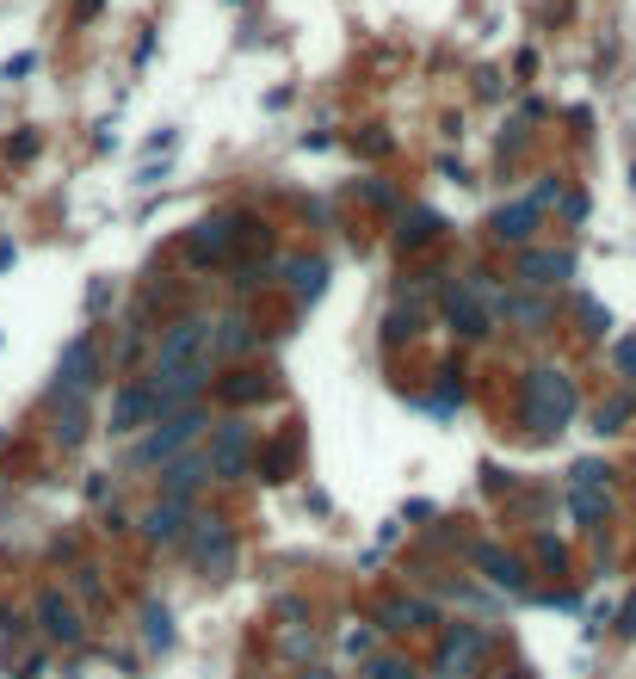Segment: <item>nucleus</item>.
Returning <instances> with one entry per match:
<instances>
[{
	"label": "nucleus",
	"instance_id": "obj_1",
	"mask_svg": "<svg viewBox=\"0 0 636 679\" xmlns=\"http://www.w3.org/2000/svg\"><path fill=\"white\" fill-rule=\"evenodd\" d=\"M581 396L575 383H569V371H557V365H538L532 378H525V427L532 433H562L569 420H575Z\"/></svg>",
	"mask_w": 636,
	"mask_h": 679
},
{
	"label": "nucleus",
	"instance_id": "obj_2",
	"mask_svg": "<svg viewBox=\"0 0 636 679\" xmlns=\"http://www.w3.org/2000/svg\"><path fill=\"white\" fill-rule=\"evenodd\" d=\"M211 321L204 316H186L174 321L167 334H161V346H154V371H192V365H204V346H211Z\"/></svg>",
	"mask_w": 636,
	"mask_h": 679
},
{
	"label": "nucleus",
	"instance_id": "obj_3",
	"mask_svg": "<svg viewBox=\"0 0 636 679\" xmlns=\"http://www.w3.org/2000/svg\"><path fill=\"white\" fill-rule=\"evenodd\" d=\"M198 427H204V415H174L167 427H154V433L136 445V464H142V470H149V464H174V457L198 439Z\"/></svg>",
	"mask_w": 636,
	"mask_h": 679
},
{
	"label": "nucleus",
	"instance_id": "obj_4",
	"mask_svg": "<svg viewBox=\"0 0 636 679\" xmlns=\"http://www.w3.org/2000/svg\"><path fill=\"white\" fill-rule=\"evenodd\" d=\"M204 365H192V371H154V415H192V408H186V402L198 396V390H204Z\"/></svg>",
	"mask_w": 636,
	"mask_h": 679
},
{
	"label": "nucleus",
	"instance_id": "obj_5",
	"mask_svg": "<svg viewBox=\"0 0 636 679\" xmlns=\"http://www.w3.org/2000/svg\"><path fill=\"white\" fill-rule=\"evenodd\" d=\"M93 378H99L93 340H87V334L68 340V353H62V390H57V396H87V390H93Z\"/></svg>",
	"mask_w": 636,
	"mask_h": 679
},
{
	"label": "nucleus",
	"instance_id": "obj_6",
	"mask_svg": "<svg viewBox=\"0 0 636 679\" xmlns=\"http://www.w3.org/2000/svg\"><path fill=\"white\" fill-rule=\"evenodd\" d=\"M38 624H43V637L62 642V649L80 642V612H75V600H62V593H43L38 600Z\"/></svg>",
	"mask_w": 636,
	"mask_h": 679
},
{
	"label": "nucleus",
	"instance_id": "obj_7",
	"mask_svg": "<svg viewBox=\"0 0 636 679\" xmlns=\"http://www.w3.org/2000/svg\"><path fill=\"white\" fill-rule=\"evenodd\" d=\"M241 464H248V427L223 420L211 439V476H241Z\"/></svg>",
	"mask_w": 636,
	"mask_h": 679
},
{
	"label": "nucleus",
	"instance_id": "obj_8",
	"mask_svg": "<svg viewBox=\"0 0 636 679\" xmlns=\"http://www.w3.org/2000/svg\"><path fill=\"white\" fill-rule=\"evenodd\" d=\"M229 242H235V223H229V217H211V223H198L192 235H186V260L211 266V260H223V254H229Z\"/></svg>",
	"mask_w": 636,
	"mask_h": 679
},
{
	"label": "nucleus",
	"instance_id": "obj_9",
	"mask_svg": "<svg viewBox=\"0 0 636 679\" xmlns=\"http://www.w3.org/2000/svg\"><path fill=\"white\" fill-rule=\"evenodd\" d=\"M154 415V383H124L112 402V433H136Z\"/></svg>",
	"mask_w": 636,
	"mask_h": 679
},
{
	"label": "nucleus",
	"instance_id": "obj_10",
	"mask_svg": "<svg viewBox=\"0 0 636 679\" xmlns=\"http://www.w3.org/2000/svg\"><path fill=\"white\" fill-rule=\"evenodd\" d=\"M476 655H483V630H476V624H451V637H445V649H439V679L463 674Z\"/></svg>",
	"mask_w": 636,
	"mask_h": 679
},
{
	"label": "nucleus",
	"instance_id": "obj_11",
	"mask_svg": "<svg viewBox=\"0 0 636 679\" xmlns=\"http://www.w3.org/2000/svg\"><path fill=\"white\" fill-rule=\"evenodd\" d=\"M142 538H149V544H179V538H186V501H154V507L142 513Z\"/></svg>",
	"mask_w": 636,
	"mask_h": 679
},
{
	"label": "nucleus",
	"instance_id": "obj_12",
	"mask_svg": "<svg viewBox=\"0 0 636 679\" xmlns=\"http://www.w3.org/2000/svg\"><path fill=\"white\" fill-rule=\"evenodd\" d=\"M192 556H198V563H204V568H223V563H229V556H235V531L229 526H223V519H198V538H192Z\"/></svg>",
	"mask_w": 636,
	"mask_h": 679
},
{
	"label": "nucleus",
	"instance_id": "obj_13",
	"mask_svg": "<svg viewBox=\"0 0 636 679\" xmlns=\"http://www.w3.org/2000/svg\"><path fill=\"white\" fill-rule=\"evenodd\" d=\"M476 563L488 568V581L507 587V593H525V563L520 556H501L495 544H476Z\"/></svg>",
	"mask_w": 636,
	"mask_h": 679
},
{
	"label": "nucleus",
	"instance_id": "obj_14",
	"mask_svg": "<svg viewBox=\"0 0 636 679\" xmlns=\"http://www.w3.org/2000/svg\"><path fill=\"white\" fill-rule=\"evenodd\" d=\"M532 229H538V205H501L495 210V235H501V242H532Z\"/></svg>",
	"mask_w": 636,
	"mask_h": 679
},
{
	"label": "nucleus",
	"instance_id": "obj_15",
	"mask_svg": "<svg viewBox=\"0 0 636 679\" xmlns=\"http://www.w3.org/2000/svg\"><path fill=\"white\" fill-rule=\"evenodd\" d=\"M569 272H575V260H569V254H525V260H520V279L525 284H562Z\"/></svg>",
	"mask_w": 636,
	"mask_h": 679
},
{
	"label": "nucleus",
	"instance_id": "obj_16",
	"mask_svg": "<svg viewBox=\"0 0 636 679\" xmlns=\"http://www.w3.org/2000/svg\"><path fill=\"white\" fill-rule=\"evenodd\" d=\"M285 279L303 303H315L322 297V284H328V260H285Z\"/></svg>",
	"mask_w": 636,
	"mask_h": 679
},
{
	"label": "nucleus",
	"instance_id": "obj_17",
	"mask_svg": "<svg viewBox=\"0 0 636 679\" xmlns=\"http://www.w3.org/2000/svg\"><path fill=\"white\" fill-rule=\"evenodd\" d=\"M204 470H211V457H174L167 464V501H186L204 482Z\"/></svg>",
	"mask_w": 636,
	"mask_h": 679
},
{
	"label": "nucleus",
	"instance_id": "obj_18",
	"mask_svg": "<svg viewBox=\"0 0 636 679\" xmlns=\"http://www.w3.org/2000/svg\"><path fill=\"white\" fill-rule=\"evenodd\" d=\"M445 316H451V328H458V334H488V316L476 309V291H470V284H463V297L445 303Z\"/></svg>",
	"mask_w": 636,
	"mask_h": 679
},
{
	"label": "nucleus",
	"instance_id": "obj_19",
	"mask_svg": "<svg viewBox=\"0 0 636 679\" xmlns=\"http://www.w3.org/2000/svg\"><path fill=\"white\" fill-rule=\"evenodd\" d=\"M377 618H384V630H414V624L433 618V605H421V600H389Z\"/></svg>",
	"mask_w": 636,
	"mask_h": 679
},
{
	"label": "nucleus",
	"instance_id": "obj_20",
	"mask_svg": "<svg viewBox=\"0 0 636 679\" xmlns=\"http://www.w3.org/2000/svg\"><path fill=\"white\" fill-rule=\"evenodd\" d=\"M142 637H149V649H174V618H167V605H142Z\"/></svg>",
	"mask_w": 636,
	"mask_h": 679
},
{
	"label": "nucleus",
	"instance_id": "obj_21",
	"mask_svg": "<svg viewBox=\"0 0 636 679\" xmlns=\"http://www.w3.org/2000/svg\"><path fill=\"white\" fill-rule=\"evenodd\" d=\"M248 346H253V328H248L241 316H223V321H216V353H229V359H235V353H248Z\"/></svg>",
	"mask_w": 636,
	"mask_h": 679
},
{
	"label": "nucleus",
	"instance_id": "obj_22",
	"mask_svg": "<svg viewBox=\"0 0 636 679\" xmlns=\"http://www.w3.org/2000/svg\"><path fill=\"white\" fill-rule=\"evenodd\" d=\"M433 229H439V217H433V210H408V217H402V247L433 242Z\"/></svg>",
	"mask_w": 636,
	"mask_h": 679
},
{
	"label": "nucleus",
	"instance_id": "obj_23",
	"mask_svg": "<svg viewBox=\"0 0 636 679\" xmlns=\"http://www.w3.org/2000/svg\"><path fill=\"white\" fill-rule=\"evenodd\" d=\"M569 507H575V519H606L612 494H606V489H575V501H569Z\"/></svg>",
	"mask_w": 636,
	"mask_h": 679
},
{
	"label": "nucleus",
	"instance_id": "obj_24",
	"mask_svg": "<svg viewBox=\"0 0 636 679\" xmlns=\"http://www.w3.org/2000/svg\"><path fill=\"white\" fill-rule=\"evenodd\" d=\"M80 427H87V415H80V396H68V402H62V427H57V439H62V445H80Z\"/></svg>",
	"mask_w": 636,
	"mask_h": 679
},
{
	"label": "nucleus",
	"instance_id": "obj_25",
	"mask_svg": "<svg viewBox=\"0 0 636 679\" xmlns=\"http://www.w3.org/2000/svg\"><path fill=\"white\" fill-rule=\"evenodd\" d=\"M495 316H520V321H544V303H525V297H495Z\"/></svg>",
	"mask_w": 636,
	"mask_h": 679
},
{
	"label": "nucleus",
	"instance_id": "obj_26",
	"mask_svg": "<svg viewBox=\"0 0 636 679\" xmlns=\"http://www.w3.org/2000/svg\"><path fill=\"white\" fill-rule=\"evenodd\" d=\"M631 408H636V402H631V396H618V402H606V408H599V433H618V427H624V420H631Z\"/></svg>",
	"mask_w": 636,
	"mask_h": 679
},
{
	"label": "nucleus",
	"instance_id": "obj_27",
	"mask_svg": "<svg viewBox=\"0 0 636 679\" xmlns=\"http://www.w3.org/2000/svg\"><path fill=\"white\" fill-rule=\"evenodd\" d=\"M371 679H414V667L396 661V655H377V661H371Z\"/></svg>",
	"mask_w": 636,
	"mask_h": 679
},
{
	"label": "nucleus",
	"instance_id": "obj_28",
	"mask_svg": "<svg viewBox=\"0 0 636 679\" xmlns=\"http://www.w3.org/2000/svg\"><path fill=\"white\" fill-rule=\"evenodd\" d=\"M569 482H575V489H606V470H599V464H575Z\"/></svg>",
	"mask_w": 636,
	"mask_h": 679
},
{
	"label": "nucleus",
	"instance_id": "obj_29",
	"mask_svg": "<svg viewBox=\"0 0 636 679\" xmlns=\"http://www.w3.org/2000/svg\"><path fill=\"white\" fill-rule=\"evenodd\" d=\"M612 359H618V371H624V378H636V340H618Z\"/></svg>",
	"mask_w": 636,
	"mask_h": 679
},
{
	"label": "nucleus",
	"instance_id": "obj_30",
	"mask_svg": "<svg viewBox=\"0 0 636 679\" xmlns=\"http://www.w3.org/2000/svg\"><path fill=\"white\" fill-rule=\"evenodd\" d=\"M32 69H38V57L25 50V57H13V62H7V69H0V81H20V75H32Z\"/></svg>",
	"mask_w": 636,
	"mask_h": 679
},
{
	"label": "nucleus",
	"instance_id": "obj_31",
	"mask_svg": "<svg viewBox=\"0 0 636 679\" xmlns=\"http://www.w3.org/2000/svg\"><path fill=\"white\" fill-rule=\"evenodd\" d=\"M581 321H587V328H594V334H606V328H612V316H606V309H599V303H581Z\"/></svg>",
	"mask_w": 636,
	"mask_h": 679
},
{
	"label": "nucleus",
	"instance_id": "obj_32",
	"mask_svg": "<svg viewBox=\"0 0 636 679\" xmlns=\"http://www.w3.org/2000/svg\"><path fill=\"white\" fill-rule=\"evenodd\" d=\"M229 396L235 402H253V396H266V383H253V378L248 383H229Z\"/></svg>",
	"mask_w": 636,
	"mask_h": 679
},
{
	"label": "nucleus",
	"instance_id": "obj_33",
	"mask_svg": "<svg viewBox=\"0 0 636 679\" xmlns=\"http://www.w3.org/2000/svg\"><path fill=\"white\" fill-rule=\"evenodd\" d=\"M93 13H99V0H80V20H93Z\"/></svg>",
	"mask_w": 636,
	"mask_h": 679
},
{
	"label": "nucleus",
	"instance_id": "obj_34",
	"mask_svg": "<svg viewBox=\"0 0 636 679\" xmlns=\"http://www.w3.org/2000/svg\"><path fill=\"white\" fill-rule=\"evenodd\" d=\"M297 679H334V674H297Z\"/></svg>",
	"mask_w": 636,
	"mask_h": 679
}]
</instances>
